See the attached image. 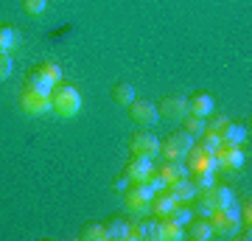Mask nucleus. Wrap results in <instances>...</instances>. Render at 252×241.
<instances>
[{
  "instance_id": "nucleus-1",
  "label": "nucleus",
  "mask_w": 252,
  "mask_h": 241,
  "mask_svg": "<svg viewBox=\"0 0 252 241\" xmlns=\"http://www.w3.org/2000/svg\"><path fill=\"white\" fill-rule=\"evenodd\" d=\"M51 112L59 118H76L81 112V93L73 84H56L51 90Z\"/></svg>"
},
{
  "instance_id": "nucleus-2",
  "label": "nucleus",
  "mask_w": 252,
  "mask_h": 241,
  "mask_svg": "<svg viewBox=\"0 0 252 241\" xmlns=\"http://www.w3.org/2000/svg\"><path fill=\"white\" fill-rule=\"evenodd\" d=\"M210 227H213V236H221V239L241 233V227H244L241 205L233 202V205L221 207V210H213V213H210Z\"/></svg>"
},
{
  "instance_id": "nucleus-3",
  "label": "nucleus",
  "mask_w": 252,
  "mask_h": 241,
  "mask_svg": "<svg viewBox=\"0 0 252 241\" xmlns=\"http://www.w3.org/2000/svg\"><path fill=\"white\" fill-rule=\"evenodd\" d=\"M154 191L149 182H129V188L124 191V205H126V213L132 216H146L149 207H152V199H154Z\"/></svg>"
},
{
  "instance_id": "nucleus-4",
  "label": "nucleus",
  "mask_w": 252,
  "mask_h": 241,
  "mask_svg": "<svg viewBox=\"0 0 252 241\" xmlns=\"http://www.w3.org/2000/svg\"><path fill=\"white\" fill-rule=\"evenodd\" d=\"M193 143H196L193 135H188L185 129H177L165 140H160V157L162 160H185L188 152L193 149Z\"/></svg>"
},
{
  "instance_id": "nucleus-5",
  "label": "nucleus",
  "mask_w": 252,
  "mask_h": 241,
  "mask_svg": "<svg viewBox=\"0 0 252 241\" xmlns=\"http://www.w3.org/2000/svg\"><path fill=\"white\" fill-rule=\"evenodd\" d=\"M20 109L31 118L45 115V112H51V96L39 93L34 87H23V93H20Z\"/></svg>"
},
{
  "instance_id": "nucleus-6",
  "label": "nucleus",
  "mask_w": 252,
  "mask_h": 241,
  "mask_svg": "<svg viewBox=\"0 0 252 241\" xmlns=\"http://www.w3.org/2000/svg\"><path fill=\"white\" fill-rule=\"evenodd\" d=\"M185 169H188V174H196V171H219V160L213 152H207L199 143H193V149L185 157Z\"/></svg>"
},
{
  "instance_id": "nucleus-7",
  "label": "nucleus",
  "mask_w": 252,
  "mask_h": 241,
  "mask_svg": "<svg viewBox=\"0 0 252 241\" xmlns=\"http://www.w3.org/2000/svg\"><path fill=\"white\" fill-rule=\"evenodd\" d=\"M137 216H112L107 219V241H132V230H135Z\"/></svg>"
},
{
  "instance_id": "nucleus-8",
  "label": "nucleus",
  "mask_w": 252,
  "mask_h": 241,
  "mask_svg": "<svg viewBox=\"0 0 252 241\" xmlns=\"http://www.w3.org/2000/svg\"><path fill=\"white\" fill-rule=\"evenodd\" d=\"M129 152L137 157H157L160 154V140L152 132H135L129 138Z\"/></svg>"
},
{
  "instance_id": "nucleus-9",
  "label": "nucleus",
  "mask_w": 252,
  "mask_h": 241,
  "mask_svg": "<svg viewBox=\"0 0 252 241\" xmlns=\"http://www.w3.org/2000/svg\"><path fill=\"white\" fill-rule=\"evenodd\" d=\"M154 171H157V163H154V157H137V154H132V160L126 163L124 174L129 177V182H146V179L152 177Z\"/></svg>"
},
{
  "instance_id": "nucleus-10",
  "label": "nucleus",
  "mask_w": 252,
  "mask_h": 241,
  "mask_svg": "<svg viewBox=\"0 0 252 241\" xmlns=\"http://www.w3.org/2000/svg\"><path fill=\"white\" fill-rule=\"evenodd\" d=\"M216 160H219V169H227V171H238L247 163V154H244V146H230V143H221L216 149Z\"/></svg>"
},
{
  "instance_id": "nucleus-11",
  "label": "nucleus",
  "mask_w": 252,
  "mask_h": 241,
  "mask_svg": "<svg viewBox=\"0 0 252 241\" xmlns=\"http://www.w3.org/2000/svg\"><path fill=\"white\" fill-rule=\"evenodd\" d=\"M199 197L205 199V202H207L210 207H213V210H221V207H227V205H233V202H235L233 188H230V185H221V182L210 185L207 191H202Z\"/></svg>"
},
{
  "instance_id": "nucleus-12",
  "label": "nucleus",
  "mask_w": 252,
  "mask_h": 241,
  "mask_svg": "<svg viewBox=\"0 0 252 241\" xmlns=\"http://www.w3.org/2000/svg\"><path fill=\"white\" fill-rule=\"evenodd\" d=\"M129 118H132L135 124H140V126H152L160 115H157V107H154L152 101L135 99L132 104H129Z\"/></svg>"
},
{
  "instance_id": "nucleus-13",
  "label": "nucleus",
  "mask_w": 252,
  "mask_h": 241,
  "mask_svg": "<svg viewBox=\"0 0 252 241\" xmlns=\"http://www.w3.org/2000/svg\"><path fill=\"white\" fill-rule=\"evenodd\" d=\"M188 112V104L182 96H165V99L157 104V115L168 118V121H182V115Z\"/></svg>"
},
{
  "instance_id": "nucleus-14",
  "label": "nucleus",
  "mask_w": 252,
  "mask_h": 241,
  "mask_svg": "<svg viewBox=\"0 0 252 241\" xmlns=\"http://www.w3.org/2000/svg\"><path fill=\"white\" fill-rule=\"evenodd\" d=\"M180 239H185V227L174 216H157V241H180Z\"/></svg>"
},
{
  "instance_id": "nucleus-15",
  "label": "nucleus",
  "mask_w": 252,
  "mask_h": 241,
  "mask_svg": "<svg viewBox=\"0 0 252 241\" xmlns=\"http://www.w3.org/2000/svg\"><path fill=\"white\" fill-rule=\"evenodd\" d=\"M185 104H188V112H190V115H202V118H207L213 109H216V104H213V96H207V93H202V90L190 93L188 99H185Z\"/></svg>"
},
{
  "instance_id": "nucleus-16",
  "label": "nucleus",
  "mask_w": 252,
  "mask_h": 241,
  "mask_svg": "<svg viewBox=\"0 0 252 241\" xmlns=\"http://www.w3.org/2000/svg\"><path fill=\"white\" fill-rule=\"evenodd\" d=\"M177 205H180V199H177V197L171 194V191L165 188V191H157V194H154L149 213H154V216H171Z\"/></svg>"
},
{
  "instance_id": "nucleus-17",
  "label": "nucleus",
  "mask_w": 252,
  "mask_h": 241,
  "mask_svg": "<svg viewBox=\"0 0 252 241\" xmlns=\"http://www.w3.org/2000/svg\"><path fill=\"white\" fill-rule=\"evenodd\" d=\"M185 236H188L190 241H207V239H213V227H210V219L193 216V219L185 224Z\"/></svg>"
},
{
  "instance_id": "nucleus-18",
  "label": "nucleus",
  "mask_w": 252,
  "mask_h": 241,
  "mask_svg": "<svg viewBox=\"0 0 252 241\" xmlns=\"http://www.w3.org/2000/svg\"><path fill=\"white\" fill-rule=\"evenodd\" d=\"M160 177L171 185V182H177V179H185V177H190L188 174V169H185V163L182 160H162V166L160 169Z\"/></svg>"
},
{
  "instance_id": "nucleus-19",
  "label": "nucleus",
  "mask_w": 252,
  "mask_h": 241,
  "mask_svg": "<svg viewBox=\"0 0 252 241\" xmlns=\"http://www.w3.org/2000/svg\"><path fill=\"white\" fill-rule=\"evenodd\" d=\"M168 191H171V194L180 199V202H193V199L199 197V188L193 185V179H190V177L171 182V185H168Z\"/></svg>"
},
{
  "instance_id": "nucleus-20",
  "label": "nucleus",
  "mask_w": 252,
  "mask_h": 241,
  "mask_svg": "<svg viewBox=\"0 0 252 241\" xmlns=\"http://www.w3.org/2000/svg\"><path fill=\"white\" fill-rule=\"evenodd\" d=\"M23 45V34L14 26H0V51L3 54H14Z\"/></svg>"
},
{
  "instance_id": "nucleus-21",
  "label": "nucleus",
  "mask_w": 252,
  "mask_h": 241,
  "mask_svg": "<svg viewBox=\"0 0 252 241\" xmlns=\"http://www.w3.org/2000/svg\"><path fill=\"white\" fill-rule=\"evenodd\" d=\"M135 241H157V216L154 219H137L135 230H132Z\"/></svg>"
},
{
  "instance_id": "nucleus-22",
  "label": "nucleus",
  "mask_w": 252,
  "mask_h": 241,
  "mask_svg": "<svg viewBox=\"0 0 252 241\" xmlns=\"http://www.w3.org/2000/svg\"><path fill=\"white\" fill-rule=\"evenodd\" d=\"M135 99H137V93H135V87H132L129 81H118V84H112V101H115V104L129 107Z\"/></svg>"
},
{
  "instance_id": "nucleus-23",
  "label": "nucleus",
  "mask_w": 252,
  "mask_h": 241,
  "mask_svg": "<svg viewBox=\"0 0 252 241\" xmlns=\"http://www.w3.org/2000/svg\"><path fill=\"white\" fill-rule=\"evenodd\" d=\"M26 87H34V90H39V93H48V96H51V90H54L56 84L48 79L45 73L39 70V68H34V70L26 76Z\"/></svg>"
},
{
  "instance_id": "nucleus-24",
  "label": "nucleus",
  "mask_w": 252,
  "mask_h": 241,
  "mask_svg": "<svg viewBox=\"0 0 252 241\" xmlns=\"http://www.w3.org/2000/svg\"><path fill=\"white\" fill-rule=\"evenodd\" d=\"M221 143H230V146H244L247 143V126L241 124H227V129L221 132Z\"/></svg>"
},
{
  "instance_id": "nucleus-25",
  "label": "nucleus",
  "mask_w": 252,
  "mask_h": 241,
  "mask_svg": "<svg viewBox=\"0 0 252 241\" xmlns=\"http://www.w3.org/2000/svg\"><path fill=\"white\" fill-rule=\"evenodd\" d=\"M79 239H84V241H107V224H104V222H87V224H81Z\"/></svg>"
},
{
  "instance_id": "nucleus-26",
  "label": "nucleus",
  "mask_w": 252,
  "mask_h": 241,
  "mask_svg": "<svg viewBox=\"0 0 252 241\" xmlns=\"http://www.w3.org/2000/svg\"><path fill=\"white\" fill-rule=\"evenodd\" d=\"M182 129H185L188 135H193V138H199V135L207 129V121L202 115H190V112H185V115H182Z\"/></svg>"
},
{
  "instance_id": "nucleus-27",
  "label": "nucleus",
  "mask_w": 252,
  "mask_h": 241,
  "mask_svg": "<svg viewBox=\"0 0 252 241\" xmlns=\"http://www.w3.org/2000/svg\"><path fill=\"white\" fill-rule=\"evenodd\" d=\"M196 143L202 146V149H207V152L216 154V149L221 146V135H219V132H210V129H205V132L196 138Z\"/></svg>"
},
{
  "instance_id": "nucleus-28",
  "label": "nucleus",
  "mask_w": 252,
  "mask_h": 241,
  "mask_svg": "<svg viewBox=\"0 0 252 241\" xmlns=\"http://www.w3.org/2000/svg\"><path fill=\"white\" fill-rule=\"evenodd\" d=\"M190 179H193V185H196L199 194H202V191H207L210 185H216V171H196V174H190Z\"/></svg>"
},
{
  "instance_id": "nucleus-29",
  "label": "nucleus",
  "mask_w": 252,
  "mask_h": 241,
  "mask_svg": "<svg viewBox=\"0 0 252 241\" xmlns=\"http://www.w3.org/2000/svg\"><path fill=\"white\" fill-rule=\"evenodd\" d=\"M205 121H207V129H210V132H219V135L224 132L227 124H230V118H227L224 112H216V109H213V112L205 118Z\"/></svg>"
},
{
  "instance_id": "nucleus-30",
  "label": "nucleus",
  "mask_w": 252,
  "mask_h": 241,
  "mask_svg": "<svg viewBox=\"0 0 252 241\" xmlns=\"http://www.w3.org/2000/svg\"><path fill=\"white\" fill-rule=\"evenodd\" d=\"M174 219H177V222H180L182 224V227H185V224H188L190 222V219H193V216H196V213H193V207H190V202H180V205H177V207H174Z\"/></svg>"
},
{
  "instance_id": "nucleus-31",
  "label": "nucleus",
  "mask_w": 252,
  "mask_h": 241,
  "mask_svg": "<svg viewBox=\"0 0 252 241\" xmlns=\"http://www.w3.org/2000/svg\"><path fill=\"white\" fill-rule=\"evenodd\" d=\"M36 68H39V70L45 73L48 79L54 81V84H59V81H62V68H59L56 62H39Z\"/></svg>"
},
{
  "instance_id": "nucleus-32",
  "label": "nucleus",
  "mask_w": 252,
  "mask_h": 241,
  "mask_svg": "<svg viewBox=\"0 0 252 241\" xmlns=\"http://www.w3.org/2000/svg\"><path fill=\"white\" fill-rule=\"evenodd\" d=\"M20 3H23V11L26 14H34V17L48 9V0H20Z\"/></svg>"
},
{
  "instance_id": "nucleus-33",
  "label": "nucleus",
  "mask_w": 252,
  "mask_h": 241,
  "mask_svg": "<svg viewBox=\"0 0 252 241\" xmlns=\"http://www.w3.org/2000/svg\"><path fill=\"white\" fill-rule=\"evenodd\" d=\"M11 70H14V62H11V54H3L0 51V81L3 79H9Z\"/></svg>"
},
{
  "instance_id": "nucleus-34",
  "label": "nucleus",
  "mask_w": 252,
  "mask_h": 241,
  "mask_svg": "<svg viewBox=\"0 0 252 241\" xmlns=\"http://www.w3.org/2000/svg\"><path fill=\"white\" fill-rule=\"evenodd\" d=\"M190 207H193V213L202 216V219H210V213H213V207L207 205L205 199H199V197L193 199V202H190Z\"/></svg>"
},
{
  "instance_id": "nucleus-35",
  "label": "nucleus",
  "mask_w": 252,
  "mask_h": 241,
  "mask_svg": "<svg viewBox=\"0 0 252 241\" xmlns=\"http://www.w3.org/2000/svg\"><path fill=\"white\" fill-rule=\"evenodd\" d=\"M112 188H115V191H121V194H124L126 188H129V177H126V174H121V177H115V179H112Z\"/></svg>"
}]
</instances>
